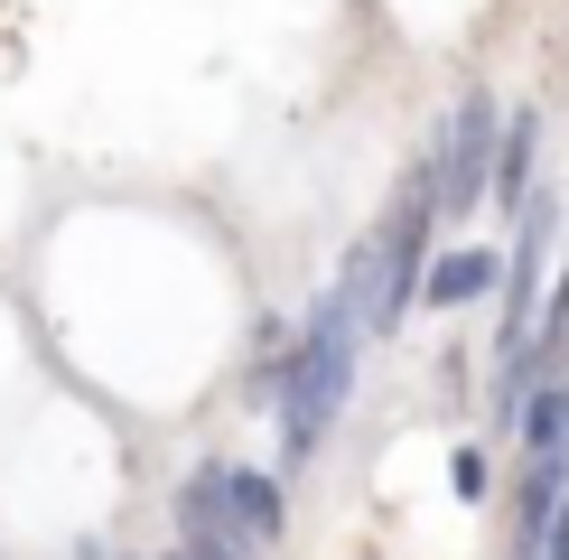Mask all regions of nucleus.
Segmentation results:
<instances>
[{"instance_id":"obj_5","label":"nucleus","mask_w":569,"mask_h":560,"mask_svg":"<svg viewBox=\"0 0 569 560\" xmlns=\"http://www.w3.org/2000/svg\"><path fill=\"white\" fill-rule=\"evenodd\" d=\"M486 290H505V252H439L430 262V280H420V299L430 309H467V299H486Z\"/></svg>"},{"instance_id":"obj_9","label":"nucleus","mask_w":569,"mask_h":560,"mask_svg":"<svg viewBox=\"0 0 569 560\" xmlns=\"http://www.w3.org/2000/svg\"><path fill=\"white\" fill-rule=\"evenodd\" d=\"M93 560H103V551H93Z\"/></svg>"},{"instance_id":"obj_4","label":"nucleus","mask_w":569,"mask_h":560,"mask_svg":"<svg viewBox=\"0 0 569 560\" xmlns=\"http://www.w3.org/2000/svg\"><path fill=\"white\" fill-rule=\"evenodd\" d=\"M178 560H262L252 532L233 523V504H224V467H197V477L178 486Z\"/></svg>"},{"instance_id":"obj_1","label":"nucleus","mask_w":569,"mask_h":560,"mask_svg":"<svg viewBox=\"0 0 569 560\" xmlns=\"http://www.w3.org/2000/svg\"><path fill=\"white\" fill-rule=\"evenodd\" d=\"M355 337H365L355 299L327 290L318 318H308V337H299V356H290V373H280V449L290 458H308L327 430H337V411L355 392Z\"/></svg>"},{"instance_id":"obj_7","label":"nucleus","mask_w":569,"mask_h":560,"mask_svg":"<svg viewBox=\"0 0 569 560\" xmlns=\"http://www.w3.org/2000/svg\"><path fill=\"white\" fill-rule=\"evenodd\" d=\"M495 197L505 206H532V112L505 122V150H495Z\"/></svg>"},{"instance_id":"obj_8","label":"nucleus","mask_w":569,"mask_h":560,"mask_svg":"<svg viewBox=\"0 0 569 560\" xmlns=\"http://www.w3.org/2000/svg\"><path fill=\"white\" fill-rule=\"evenodd\" d=\"M448 486H458V496L477 504L486 486H495V477H486V449H458V458H448Z\"/></svg>"},{"instance_id":"obj_6","label":"nucleus","mask_w":569,"mask_h":560,"mask_svg":"<svg viewBox=\"0 0 569 560\" xmlns=\"http://www.w3.org/2000/svg\"><path fill=\"white\" fill-rule=\"evenodd\" d=\"M224 504H233V523L252 532V551L280 542V486L262 477V467H224Z\"/></svg>"},{"instance_id":"obj_10","label":"nucleus","mask_w":569,"mask_h":560,"mask_svg":"<svg viewBox=\"0 0 569 560\" xmlns=\"http://www.w3.org/2000/svg\"><path fill=\"white\" fill-rule=\"evenodd\" d=\"M169 560H178V551H169Z\"/></svg>"},{"instance_id":"obj_2","label":"nucleus","mask_w":569,"mask_h":560,"mask_svg":"<svg viewBox=\"0 0 569 560\" xmlns=\"http://www.w3.org/2000/svg\"><path fill=\"white\" fill-rule=\"evenodd\" d=\"M430 224H439V159H420L411 178H401V206L392 224L365 243L373 262V299H365V337H383V327H401V309L420 299V280H430Z\"/></svg>"},{"instance_id":"obj_3","label":"nucleus","mask_w":569,"mask_h":560,"mask_svg":"<svg viewBox=\"0 0 569 560\" xmlns=\"http://www.w3.org/2000/svg\"><path fill=\"white\" fill-rule=\"evenodd\" d=\"M495 150H505L495 103H486V93H467L458 122H448V150H439V216H477V197L495 187Z\"/></svg>"}]
</instances>
